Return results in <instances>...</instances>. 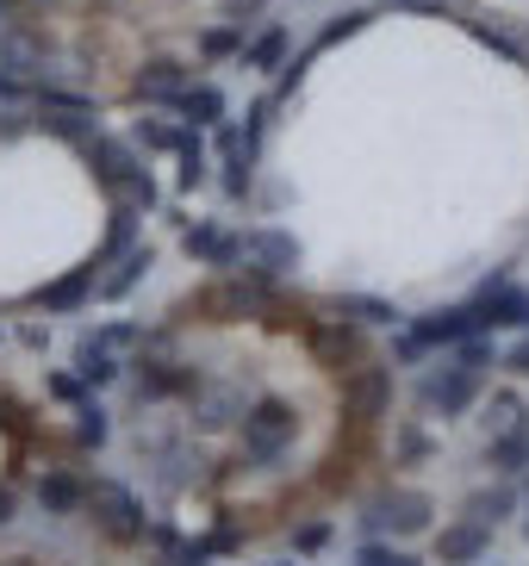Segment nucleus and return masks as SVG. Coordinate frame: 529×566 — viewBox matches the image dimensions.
I'll use <instances>...</instances> for the list:
<instances>
[{
	"label": "nucleus",
	"mask_w": 529,
	"mask_h": 566,
	"mask_svg": "<svg viewBox=\"0 0 529 566\" xmlns=\"http://www.w3.org/2000/svg\"><path fill=\"white\" fill-rule=\"evenodd\" d=\"M243 392H237V386H218V392H206V399L194 405V423L199 430H231L237 417H243Z\"/></svg>",
	"instance_id": "nucleus-22"
},
{
	"label": "nucleus",
	"mask_w": 529,
	"mask_h": 566,
	"mask_svg": "<svg viewBox=\"0 0 529 566\" xmlns=\"http://www.w3.org/2000/svg\"><path fill=\"white\" fill-rule=\"evenodd\" d=\"M287 63V25H268L262 38H256V44H243V69H281Z\"/></svg>",
	"instance_id": "nucleus-26"
},
{
	"label": "nucleus",
	"mask_w": 529,
	"mask_h": 566,
	"mask_svg": "<svg viewBox=\"0 0 529 566\" xmlns=\"http://www.w3.org/2000/svg\"><path fill=\"white\" fill-rule=\"evenodd\" d=\"M181 250L194 255V262H206V268H237L243 262V237L218 231L212 218H194V224L181 231Z\"/></svg>",
	"instance_id": "nucleus-9"
},
{
	"label": "nucleus",
	"mask_w": 529,
	"mask_h": 566,
	"mask_svg": "<svg viewBox=\"0 0 529 566\" xmlns=\"http://www.w3.org/2000/svg\"><path fill=\"white\" fill-rule=\"evenodd\" d=\"M94 343H106V349H132V343H144V331H137V324H100Z\"/></svg>",
	"instance_id": "nucleus-38"
},
{
	"label": "nucleus",
	"mask_w": 529,
	"mask_h": 566,
	"mask_svg": "<svg viewBox=\"0 0 529 566\" xmlns=\"http://www.w3.org/2000/svg\"><path fill=\"white\" fill-rule=\"evenodd\" d=\"M94 281H100V268H94V262H82V268H69L63 281H50V286H38V305H44L50 317H69V312H82V305L94 300Z\"/></svg>",
	"instance_id": "nucleus-11"
},
{
	"label": "nucleus",
	"mask_w": 529,
	"mask_h": 566,
	"mask_svg": "<svg viewBox=\"0 0 529 566\" xmlns=\"http://www.w3.org/2000/svg\"><path fill=\"white\" fill-rule=\"evenodd\" d=\"M324 542H331V523H324V516H312V523H299L293 530V554H318Z\"/></svg>",
	"instance_id": "nucleus-36"
},
{
	"label": "nucleus",
	"mask_w": 529,
	"mask_h": 566,
	"mask_svg": "<svg viewBox=\"0 0 529 566\" xmlns=\"http://www.w3.org/2000/svg\"><path fill=\"white\" fill-rule=\"evenodd\" d=\"M38 132L63 137V144H75V150H82L87 137H94V118H82V113H38Z\"/></svg>",
	"instance_id": "nucleus-27"
},
{
	"label": "nucleus",
	"mask_w": 529,
	"mask_h": 566,
	"mask_svg": "<svg viewBox=\"0 0 529 566\" xmlns=\"http://www.w3.org/2000/svg\"><path fill=\"white\" fill-rule=\"evenodd\" d=\"M181 132L187 125H168V118H137V144H144V150H168L175 156V144H181Z\"/></svg>",
	"instance_id": "nucleus-31"
},
{
	"label": "nucleus",
	"mask_w": 529,
	"mask_h": 566,
	"mask_svg": "<svg viewBox=\"0 0 529 566\" xmlns=\"http://www.w3.org/2000/svg\"><path fill=\"white\" fill-rule=\"evenodd\" d=\"M523 499H529V485H523ZM523 535H529V523H523Z\"/></svg>",
	"instance_id": "nucleus-47"
},
{
	"label": "nucleus",
	"mask_w": 529,
	"mask_h": 566,
	"mask_svg": "<svg viewBox=\"0 0 529 566\" xmlns=\"http://www.w3.org/2000/svg\"><path fill=\"white\" fill-rule=\"evenodd\" d=\"M486 367H467L461 355H448V361H436L431 374H424V386H417V399L431 405V411L443 417H461L467 405H474V392H480Z\"/></svg>",
	"instance_id": "nucleus-2"
},
{
	"label": "nucleus",
	"mask_w": 529,
	"mask_h": 566,
	"mask_svg": "<svg viewBox=\"0 0 529 566\" xmlns=\"http://www.w3.org/2000/svg\"><path fill=\"white\" fill-rule=\"evenodd\" d=\"M44 386H50V399H63V405H82L87 399V386H82V374H75V367H56Z\"/></svg>",
	"instance_id": "nucleus-34"
},
{
	"label": "nucleus",
	"mask_w": 529,
	"mask_h": 566,
	"mask_svg": "<svg viewBox=\"0 0 529 566\" xmlns=\"http://www.w3.org/2000/svg\"><path fill=\"white\" fill-rule=\"evenodd\" d=\"M13 511H19V504H13V492H7V485H0V530H7V523H13Z\"/></svg>",
	"instance_id": "nucleus-44"
},
{
	"label": "nucleus",
	"mask_w": 529,
	"mask_h": 566,
	"mask_svg": "<svg viewBox=\"0 0 529 566\" xmlns=\"http://www.w3.org/2000/svg\"><path fill=\"white\" fill-rule=\"evenodd\" d=\"M474 38H480V44H492L498 56H517V38H511V32H498V25H474Z\"/></svg>",
	"instance_id": "nucleus-40"
},
{
	"label": "nucleus",
	"mask_w": 529,
	"mask_h": 566,
	"mask_svg": "<svg viewBox=\"0 0 529 566\" xmlns=\"http://www.w3.org/2000/svg\"><path fill=\"white\" fill-rule=\"evenodd\" d=\"M486 467L492 473H505V480H517L529 467V423L517 417L511 430H492V442H486Z\"/></svg>",
	"instance_id": "nucleus-17"
},
{
	"label": "nucleus",
	"mask_w": 529,
	"mask_h": 566,
	"mask_svg": "<svg viewBox=\"0 0 529 566\" xmlns=\"http://www.w3.org/2000/svg\"><path fill=\"white\" fill-rule=\"evenodd\" d=\"M474 317H480V331H529V293L498 268L492 281H480V293H474Z\"/></svg>",
	"instance_id": "nucleus-3"
},
{
	"label": "nucleus",
	"mask_w": 529,
	"mask_h": 566,
	"mask_svg": "<svg viewBox=\"0 0 529 566\" xmlns=\"http://www.w3.org/2000/svg\"><path fill=\"white\" fill-rule=\"evenodd\" d=\"M318 355L343 374V361H362V324H349V317H331V324H318L312 331Z\"/></svg>",
	"instance_id": "nucleus-18"
},
{
	"label": "nucleus",
	"mask_w": 529,
	"mask_h": 566,
	"mask_svg": "<svg viewBox=\"0 0 529 566\" xmlns=\"http://www.w3.org/2000/svg\"><path fill=\"white\" fill-rule=\"evenodd\" d=\"M0 69H7V75H38V69H44V44L25 38V32H7L0 38Z\"/></svg>",
	"instance_id": "nucleus-25"
},
{
	"label": "nucleus",
	"mask_w": 529,
	"mask_h": 566,
	"mask_svg": "<svg viewBox=\"0 0 529 566\" xmlns=\"http://www.w3.org/2000/svg\"><path fill=\"white\" fill-rule=\"evenodd\" d=\"M511 485H498V492H474V499H467V516H474V523H486V530H498V523H505V516H511Z\"/></svg>",
	"instance_id": "nucleus-29"
},
{
	"label": "nucleus",
	"mask_w": 529,
	"mask_h": 566,
	"mask_svg": "<svg viewBox=\"0 0 529 566\" xmlns=\"http://www.w3.org/2000/svg\"><path fill=\"white\" fill-rule=\"evenodd\" d=\"M268 566H293V560H268Z\"/></svg>",
	"instance_id": "nucleus-46"
},
{
	"label": "nucleus",
	"mask_w": 529,
	"mask_h": 566,
	"mask_svg": "<svg viewBox=\"0 0 529 566\" xmlns=\"http://www.w3.org/2000/svg\"><path fill=\"white\" fill-rule=\"evenodd\" d=\"M199 51L206 56H237L243 51V32H237V25H212V32H199Z\"/></svg>",
	"instance_id": "nucleus-33"
},
{
	"label": "nucleus",
	"mask_w": 529,
	"mask_h": 566,
	"mask_svg": "<svg viewBox=\"0 0 529 566\" xmlns=\"http://www.w3.org/2000/svg\"><path fill=\"white\" fill-rule=\"evenodd\" d=\"M0 343H7V331H0Z\"/></svg>",
	"instance_id": "nucleus-48"
},
{
	"label": "nucleus",
	"mask_w": 529,
	"mask_h": 566,
	"mask_svg": "<svg viewBox=\"0 0 529 566\" xmlns=\"http://www.w3.org/2000/svg\"><path fill=\"white\" fill-rule=\"evenodd\" d=\"M237 436H243V461L249 467H281L299 442V411L287 399H256L237 417Z\"/></svg>",
	"instance_id": "nucleus-1"
},
{
	"label": "nucleus",
	"mask_w": 529,
	"mask_h": 566,
	"mask_svg": "<svg viewBox=\"0 0 529 566\" xmlns=\"http://www.w3.org/2000/svg\"><path fill=\"white\" fill-rule=\"evenodd\" d=\"M82 499H87V485L75 480L69 467H44V473H38V504H44L50 516H75Z\"/></svg>",
	"instance_id": "nucleus-16"
},
{
	"label": "nucleus",
	"mask_w": 529,
	"mask_h": 566,
	"mask_svg": "<svg viewBox=\"0 0 529 566\" xmlns=\"http://www.w3.org/2000/svg\"><path fill=\"white\" fill-rule=\"evenodd\" d=\"M149 268H156V250H149V243H132V250L118 255V274H100L94 293H100V300H125V293L144 281Z\"/></svg>",
	"instance_id": "nucleus-19"
},
{
	"label": "nucleus",
	"mask_w": 529,
	"mask_h": 566,
	"mask_svg": "<svg viewBox=\"0 0 529 566\" xmlns=\"http://www.w3.org/2000/svg\"><path fill=\"white\" fill-rule=\"evenodd\" d=\"M38 113H82V118H94V101H87V94H69V87H38Z\"/></svg>",
	"instance_id": "nucleus-32"
},
{
	"label": "nucleus",
	"mask_w": 529,
	"mask_h": 566,
	"mask_svg": "<svg viewBox=\"0 0 529 566\" xmlns=\"http://www.w3.org/2000/svg\"><path fill=\"white\" fill-rule=\"evenodd\" d=\"M137 218H144V212H137V206H125V200L113 206V224H106V243H100V250H94V268L118 262V255L132 250V243H137Z\"/></svg>",
	"instance_id": "nucleus-24"
},
{
	"label": "nucleus",
	"mask_w": 529,
	"mask_h": 566,
	"mask_svg": "<svg viewBox=\"0 0 529 566\" xmlns=\"http://www.w3.org/2000/svg\"><path fill=\"white\" fill-rule=\"evenodd\" d=\"M343 405L362 423H374V417L393 405V361L386 367H374V361H362V367H349V380H343Z\"/></svg>",
	"instance_id": "nucleus-8"
},
{
	"label": "nucleus",
	"mask_w": 529,
	"mask_h": 566,
	"mask_svg": "<svg viewBox=\"0 0 529 566\" xmlns=\"http://www.w3.org/2000/svg\"><path fill=\"white\" fill-rule=\"evenodd\" d=\"M398 449H405V454H412V461H417V454L431 449V442H424V430H405V436H398Z\"/></svg>",
	"instance_id": "nucleus-42"
},
{
	"label": "nucleus",
	"mask_w": 529,
	"mask_h": 566,
	"mask_svg": "<svg viewBox=\"0 0 529 566\" xmlns=\"http://www.w3.org/2000/svg\"><path fill=\"white\" fill-rule=\"evenodd\" d=\"M362 530H398V535H417V530H431V499L424 492H386V499H374L362 511Z\"/></svg>",
	"instance_id": "nucleus-7"
},
{
	"label": "nucleus",
	"mask_w": 529,
	"mask_h": 566,
	"mask_svg": "<svg viewBox=\"0 0 529 566\" xmlns=\"http://www.w3.org/2000/svg\"><path fill=\"white\" fill-rule=\"evenodd\" d=\"M517 417H523V399H517V392H492V417H486V430H511Z\"/></svg>",
	"instance_id": "nucleus-37"
},
{
	"label": "nucleus",
	"mask_w": 529,
	"mask_h": 566,
	"mask_svg": "<svg viewBox=\"0 0 529 566\" xmlns=\"http://www.w3.org/2000/svg\"><path fill=\"white\" fill-rule=\"evenodd\" d=\"M467 336H480V317H474V305H448V312L412 317L405 343H412L417 355H431V349H455V343H467Z\"/></svg>",
	"instance_id": "nucleus-4"
},
{
	"label": "nucleus",
	"mask_w": 529,
	"mask_h": 566,
	"mask_svg": "<svg viewBox=\"0 0 529 566\" xmlns=\"http://www.w3.org/2000/svg\"><path fill=\"white\" fill-rule=\"evenodd\" d=\"M355 566H417V560L398 554V548H386V542H362V548H355Z\"/></svg>",
	"instance_id": "nucleus-35"
},
{
	"label": "nucleus",
	"mask_w": 529,
	"mask_h": 566,
	"mask_svg": "<svg viewBox=\"0 0 529 566\" xmlns=\"http://www.w3.org/2000/svg\"><path fill=\"white\" fill-rule=\"evenodd\" d=\"M168 113L181 118V125H194V132H212V125H225V94H218L212 82H187L175 101H168Z\"/></svg>",
	"instance_id": "nucleus-13"
},
{
	"label": "nucleus",
	"mask_w": 529,
	"mask_h": 566,
	"mask_svg": "<svg viewBox=\"0 0 529 566\" xmlns=\"http://www.w3.org/2000/svg\"><path fill=\"white\" fill-rule=\"evenodd\" d=\"M168 566H212V548H206V542H194V548L168 542Z\"/></svg>",
	"instance_id": "nucleus-39"
},
{
	"label": "nucleus",
	"mask_w": 529,
	"mask_h": 566,
	"mask_svg": "<svg viewBox=\"0 0 529 566\" xmlns=\"http://www.w3.org/2000/svg\"><path fill=\"white\" fill-rule=\"evenodd\" d=\"M231 7H256V0H231Z\"/></svg>",
	"instance_id": "nucleus-45"
},
{
	"label": "nucleus",
	"mask_w": 529,
	"mask_h": 566,
	"mask_svg": "<svg viewBox=\"0 0 529 566\" xmlns=\"http://www.w3.org/2000/svg\"><path fill=\"white\" fill-rule=\"evenodd\" d=\"M19 94H25V87H19V75H7V69H0V101H19Z\"/></svg>",
	"instance_id": "nucleus-43"
},
{
	"label": "nucleus",
	"mask_w": 529,
	"mask_h": 566,
	"mask_svg": "<svg viewBox=\"0 0 529 566\" xmlns=\"http://www.w3.org/2000/svg\"><path fill=\"white\" fill-rule=\"evenodd\" d=\"M187 82H194V75H187V63H175V56H149V63L137 69L132 94H137L144 106H168V101H175V94H181Z\"/></svg>",
	"instance_id": "nucleus-12"
},
{
	"label": "nucleus",
	"mask_w": 529,
	"mask_h": 566,
	"mask_svg": "<svg viewBox=\"0 0 529 566\" xmlns=\"http://www.w3.org/2000/svg\"><path fill=\"white\" fill-rule=\"evenodd\" d=\"M82 504H94V516L106 523V535H118V542H144L149 516H144V504H137L125 485H87Z\"/></svg>",
	"instance_id": "nucleus-6"
},
{
	"label": "nucleus",
	"mask_w": 529,
	"mask_h": 566,
	"mask_svg": "<svg viewBox=\"0 0 529 566\" xmlns=\"http://www.w3.org/2000/svg\"><path fill=\"white\" fill-rule=\"evenodd\" d=\"M75 436H82L87 449H106V442H113V417L100 411L94 399H82L75 405Z\"/></svg>",
	"instance_id": "nucleus-28"
},
{
	"label": "nucleus",
	"mask_w": 529,
	"mask_h": 566,
	"mask_svg": "<svg viewBox=\"0 0 529 566\" xmlns=\"http://www.w3.org/2000/svg\"><path fill=\"white\" fill-rule=\"evenodd\" d=\"M367 19H374V13H367V7H349V13H336L331 25H324V32L312 38V51H331V44H343V38H355V32H362V25H367Z\"/></svg>",
	"instance_id": "nucleus-30"
},
{
	"label": "nucleus",
	"mask_w": 529,
	"mask_h": 566,
	"mask_svg": "<svg viewBox=\"0 0 529 566\" xmlns=\"http://www.w3.org/2000/svg\"><path fill=\"white\" fill-rule=\"evenodd\" d=\"M331 312L349 317V324H362V331H393V324H405V312L393 300H381V293H336Z\"/></svg>",
	"instance_id": "nucleus-15"
},
{
	"label": "nucleus",
	"mask_w": 529,
	"mask_h": 566,
	"mask_svg": "<svg viewBox=\"0 0 529 566\" xmlns=\"http://www.w3.org/2000/svg\"><path fill=\"white\" fill-rule=\"evenodd\" d=\"M175 163H181V175H175V181H181V193L206 187V175H212V156H206V137H199L194 125H187L181 144H175Z\"/></svg>",
	"instance_id": "nucleus-23"
},
{
	"label": "nucleus",
	"mask_w": 529,
	"mask_h": 566,
	"mask_svg": "<svg viewBox=\"0 0 529 566\" xmlns=\"http://www.w3.org/2000/svg\"><path fill=\"white\" fill-rule=\"evenodd\" d=\"M206 305H212L218 317H249V312H262V305H268V293H262V281L249 274V281H225Z\"/></svg>",
	"instance_id": "nucleus-21"
},
{
	"label": "nucleus",
	"mask_w": 529,
	"mask_h": 566,
	"mask_svg": "<svg viewBox=\"0 0 529 566\" xmlns=\"http://www.w3.org/2000/svg\"><path fill=\"white\" fill-rule=\"evenodd\" d=\"M243 262L256 281H274V274H293L299 268V237L293 231H274V224H262V231H243Z\"/></svg>",
	"instance_id": "nucleus-5"
},
{
	"label": "nucleus",
	"mask_w": 529,
	"mask_h": 566,
	"mask_svg": "<svg viewBox=\"0 0 529 566\" xmlns=\"http://www.w3.org/2000/svg\"><path fill=\"white\" fill-rule=\"evenodd\" d=\"M82 156L94 163V181L106 187V193H118V187H125V181L137 175V168H144V163H137L132 144H118V137H100V132L82 144Z\"/></svg>",
	"instance_id": "nucleus-10"
},
{
	"label": "nucleus",
	"mask_w": 529,
	"mask_h": 566,
	"mask_svg": "<svg viewBox=\"0 0 529 566\" xmlns=\"http://www.w3.org/2000/svg\"><path fill=\"white\" fill-rule=\"evenodd\" d=\"M511 374H517V380H529V336L511 349Z\"/></svg>",
	"instance_id": "nucleus-41"
},
{
	"label": "nucleus",
	"mask_w": 529,
	"mask_h": 566,
	"mask_svg": "<svg viewBox=\"0 0 529 566\" xmlns=\"http://www.w3.org/2000/svg\"><path fill=\"white\" fill-rule=\"evenodd\" d=\"M486 548H492V530L474 523V516H467V523H448V530L436 535V560L443 566H474Z\"/></svg>",
	"instance_id": "nucleus-14"
},
{
	"label": "nucleus",
	"mask_w": 529,
	"mask_h": 566,
	"mask_svg": "<svg viewBox=\"0 0 529 566\" xmlns=\"http://www.w3.org/2000/svg\"><path fill=\"white\" fill-rule=\"evenodd\" d=\"M75 374H82V386H113L125 367H118V355L106 349V343L82 336V343H75Z\"/></svg>",
	"instance_id": "nucleus-20"
}]
</instances>
